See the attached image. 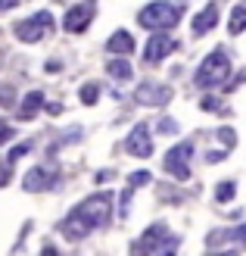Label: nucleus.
<instances>
[{"mask_svg":"<svg viewBox=\"0 0 246 256\" xmlns=\"http://www.w3.org/2000/svg\"><path fill=\"white\" fill-rule=\"evenodd\" d=\"M231 72H234L231 54L218 47V50H212V54L200 62V69H197V75H193V82H197V88H203V91H212V88H222V84L231 78Z\"/></svg>","mask_w":246,"mask_h":256,"instance_id":"f257e3e1","label":"nucleus"},{"mask_svg":"<svg viewBox=\"0 0 246 256\" xmlns=\"http://www.w3.org/2000/svg\"><path fill=\"white\" fill-rule=\"evenodd\" d=\"M137 22L144 28H153V32H162V28H175L181 22V6L168 4V0H153L144 10L137 12Z\"/></svg>","mask_w":246,"mask_h":256,"instance_id":"f03ea898","label":"nucleus"},{"mask_svg":"<svg viewBox=\"0 0 246 256\" xmlns=\"http://www.w3.org/2000/svg\"><path fill=\"white\" fill-rule=\"evenodd\" d=\"M84 222H90V228H103L112 219V194L103 190V194H90L87 200H81V206L75 210Z\"/></svg>","mask_w":246,"mask_h":256,"instance_id":"7ed1b4c3","label":"nucleus"},{"mask_svg":"<svg viewBox=\"0 0 246 256\" xmlns=\"http://www.w3.org/2000/svg\"><path fill=\"white\" fill-rule=\"evenodd\" d=\"M53 28H56V19H53V12H47V10H41V12H34L31 19H22V22L12 25V32H16V38L22 44H37Z\"/></svg>","mask_w":246,"mask_h":256,"instance_id":"20e7f679","label":"nucleus"},{"mask_svg":"<svg viewBox=\"0 0 246 256\" xmlns=\"http://www.w3.org/2000/svg\"><path fill=\"white\" fill-rule=\"evenodd\" d=\"M178 247H181V238L168 234V228L162 222L150 225L144 232V238H140V244H137V250H144V253H172Z\"/></svg>","mask_w":246,"mask_h":256,"instance_id":"39448f33","label":"nucleus"},{"mask_svg":"<svg viewBox=\"0 0 246 256\" xmlns=\"http://www.w3.org/2000/svg\"><path fill=\"white\" fill-rule=\"evenodd\" d=\"M190 153H193L190 140H181L178 147H172L165 153V172L175 175L178 182H187V178H190Z\"/></svg>","mask_w":246,"mask_h":256,"instance_id":"423d86ee","label":"nucleus"},{"mask_svg":"<svg viewBox=\"0 0 246 256\" xmlns=\"http://www.w3.org/2000/svg\"><path fill=\"white\" fill-rule=\"evenodd\" d=\"M94 12H97V4L94 0H81V4L69 6V12L62 16V28L69 34H81L90 22H94Z\"/></svg>","mask_w":246,"mask_h":256,"instance_id":"0eeeda50","label":"nucleus"},{"mask_svg":"<svg viewBox=\"0 0 246 256\" xmlns=\"http://www.w3.org/2000/svg\"><path fill=\"white\" fill-rule=\"evenodd\" d=\"M125 150H128V156H137V160L153 156V134H150V125L137 122V125L131 128V132H128Z\"/></svg>","mask_w":246,"mask_h":256,"instance_id":"6e6552de","label":"nucleus"},{"mask_svg":"<svg viewBox=\"0 0 246 256\" xmlns=\"http://www.w3.org/2000/svg\"><path fill=\"white\" fill-rule=\"evenodd\" d=\"M168 100H172V88H165V84L144 82V84H137V91H134L137 106H165Z\"/></svg>","mask_w":246,"mask_h":256,"instance_id":"1a4fd4ad","label":"nucleus"},{"mask_svg":"<svg viewBox=\"0 0 246 256\" xmlns=\"http://www.w3.org/2000/svg\"><path fill=\"white\" fill-rule=\"evenodd\" d=\"M172 50H175V38L172 34H165V28L162 32H153L147 47H144V60L147 62H162Z\"/></svg>","mask_w":246,"mask_h":256,"instance_id":"9d476101","label":"nucleus"},{"mask_svg":"<svg viewBox=\"0 0 246 256\" xmlns=\"http://www.w3.org/2000/svg\"><path fill=\"white\" fill-rule=\"evenodd\" d=\"M53 184H56V175L50 169H44V166H34V169H28L22 178L25 194H41V190H50Z\"/></svg>","mask_w":246,"mask_h":256,"instance_id":"9b49d317","label":"nucleus"},{"mask_svg":"<svg viewBox=\"0 0 246 256\" xmlns=\"http://www.w3.org/2000/svg\"><path fill=\"white\" fill-rule=\"evenodd\" d=\"M218 25V6L215 4H209V6H203V12H197L193 16V34H209L212 28Z\"/></svg>","mask_w":246,"mask_h":256,"instance_id":"f8f14e48","label":"nucleus"},{"mask_svg":"<svg viewBox=\"0 0 246 256\" xmlns=\"http://www.w3.org/2000/svg\"><path fill=\"white\" fill-rule=\"evenodd\" d=\"M44 106H47L44 94H41V91H31V94H25V97H22V104H19V110H16V116H19V119H34Z\"/></svg>","mask_w":246,"mask_h":256,"instance_id":"ddd939ff","label":"nucleus"},{"mask_svg":"<svg viewBox=\"0 0 246 256\" xmlns=\"http://www.w3.org/2000/svg\"><path fill=\"white\" fill-rule=\"evenodd\" d=\"M106 50H109L112 56H128V54L134 50V38L128 34V32H115V34H109Z\"/></svg>","mask_w":246,"mask_h":256,"instance_id":"4468645a","label":"nucleus"},{"mask_svg":"<svg viewBox=\"0 0 246 256\" xmlns=\"http://www.w3.org/2000/svg\"><path fill=\"white\" fill-rule=\"evenodd\" d=\"M87 232H90V222H84L81 216L72 210V212H69V219L62 222V234H66L69 240H78V238H84Z\"/></svg>","mask_w":246,"mask_h":256,"instance_id":"2eb2a0df","label":"nucleus"},{"mask_svg":"<svg viewBox=\"0 0 246 256\" xmlns=\"http://www.w3.org/2000/svg\"><path fill=\"white\" fill-rule=\"evenodd\" d=\"M106 72L112 75V78H122V82H128L134 75V69H131V62H128L125 56H119V60H109V66H106Z\"/></svg>","mask_w":246,"mask_h":256,"instance_id":"dca6fc26","label":"nucleus"},{"mask_svg":"<svg viewBox=\"0 0 246 256\" xmlns=\"http://www.w3.org/2000/svg\"><path fill=\"white\" fill-rule=\"evenodd\" d=\"M228 32L231 34L246 32V6H234V12H231V19H228Z\"/></svg>","mask_w":246,"mask_h":256,"instance_id":"f3484780","label":"nucleus"},{"mask_svg":"<svg viewBox=\"0 0 246 256\" xmlns=\"http://www.w3.org/2000/svg\"><path fill=\"white\" fill-rule=\"evenodd\" d=\"M97 97H100V84H97V82H87V84L81 88V104H84V106H94Z\"/></svg>","mask_w":246,"mask_h":256,"instance_id":"a211bd4d","label":"nucleus"},{"mask_svg":"<svg viewBox=\"0 0 246 256\" xmlns=\"http://www.w3.org/2000/svg\"><path fill=\"white\" fill-rule=\"evenodd\" d=\"M234 194H237V184H234V182H222V184L215 188V200H218V203L234 200Z\"/></svg>","mask_w":246,"mask_h":256,"instance_id":"6ab92c4d","label":"nucleus"},{"mask_svg":"<svg viewBox=\"0 0 246 256\" xmlns=\"http://www.w3.org/2000/svg\"><path fill=\"white\" fill-rule=\"evenodd\" d=\"M222 106H225L222 97H215V94H206V97L200 100V110H203V112H222Z\"/></svg>","mask_w":246,"mask_h":256,"instance_id":"aec40b11","label":"nucleus"},{"mask_svg":"<svg viewBox=\"0 0 246 256\" xmlns=\"http://www.w3.org/2000/svg\"><path fill=\"white\" fill-rule=\"evenodd\" d=\"M150 182H153V175H150V172H134V175H128V184H131L134 190H137V188H144V184H150Z\"/></svg>","mask_w":246,"mask_h":256,"instance_id":"412c9836","label":"nucleus"},{"mask_svg":"<svg viewBox=\"0 0 246 256\" xmlns=\"http://www.w3.org/2000/svg\"><path fill=\"white\" fill-rule=\"evenodd\" d=\"M28 150H31V144H28V140H22V144H16V147L9 150V156H6V160H9V162H16V160H22Z\"/></svg>","mask_w":246,"mask_h":256,"instance_id":"4be33fe9","label":"nucleus"},{"mask_svg":"<svg viewBox=\"0 0 246 256\" xmlns=\"http://www.w3.org/2000/svg\"><path fill=\"white\" fill-rule=\"evenodd\" d=\"M218 140H222L225 147H234V144H237V134H234V128H218Z\"/></svg>","mask_w":246,"mask_h":256,"instance_id":"5701e85b","label":"nucleus"},{"mask_svg":"<svg viewBox=\"0 0 246 256\" xmlns=\"http://www.w3.org/2000/svg\"><path fill=\"white\" fill-rule=\"evenodd\" d=\"M12 100H16V91L9 84H3L0 88V106H12Z\"/></svg>","mask_w":246,"mask_h":256,"instance_id":"b1692460","label":"nucleus"},{"mask_svg":"<svg viewBox=\"0 0 246 256\" xmlns=\"http://www.w3.org/2000/svg\"><path fill=\"white\" fill-rule=\"evenodd\" d=\"M156 128H159V132H162V134H175V132H178V122L165 116V119H159V125H156Z\"/></svg>","mask_w":246,"mask_h":256,"instance_id":"393cba45","label":"nucleus"},{"mask_svg":"<svg viewBox=\"0 0 246 256\" xmlns=\"http://www.w3.org/2000/svg\"><path fill=\"white\" fill-rule=\"evenodd\" d=\"M12 134H16V132H12V125L0 119V144H6V140H12Z\"/></svg>","mask_w":246,"mask_h":256,"instance_id":"a878e982","label":"nucleus"},{"mask_svg":"<svg viewBox=\"0 0 246 256\" xmlns=\"http://www.w3.org/2000/svg\"><path fill=\"white\" fill-rule=\"evenodd\" d=\"M231 240H237V244H243V247H246V225L231 228Z\"/></svg>","mask_w":246,"mask_h":256,"instance_id":"bb28decb","label":"nucleus"},{"mask_svg":"<svg viewBox=\"0 0 246 256\" xmlns=\"http://www.w3.org/2000/svg\"><path fill=\"white\" fill-rule=\"evenodd\" d=\"M9 166H12L9 160H6V166H0V188H6V184H9V175H12Z\"/></svg>","mask_w":246,"mask_h":256,"instance_id":"cd10ccee","label":"nucleus"},{"mask_svg":"<svg viewBox=\"0 0 246 256\" xmlns=\"http://www.w3.org/2000/svg\"><path fill=\"white\" fill-rule=\"evenodd\" d=\"M44 110H47V112H50V116H59V112H62V106H59V104H47V106H44Z\"/></svg>","mask_w":246,"mask_h":256,"instance_id":"c85d7f7f","label":"nucleus"},{"mask_svg":"<svg viewBox=\"0 0 246 256\" xmlns=\"http://www.w3.org/2000/svg\"><path fill=\"white\" fill-rule=\"evenodd\" d=\"M19 4V0H0V12H6V10H12V6H16Z\"/></svg>","mask_w":246,"mask_h":256,"instance_id":"c756f323","label":"nucleus"},{"mask_svg":"<svg viewBox=\"0 0 246 256\" xmlns=\"http://www.w3.org/2000/svg\"><path fill=\"white\" fill-rule=\"evenodd\" d=\"M222 160H225V153H218V150L209 153V162H222Z\"/></svg>","mask_w":246,"mask_h":256,"instance_id":"7c9ffc66","label":"nucleus"}]
</instances>
